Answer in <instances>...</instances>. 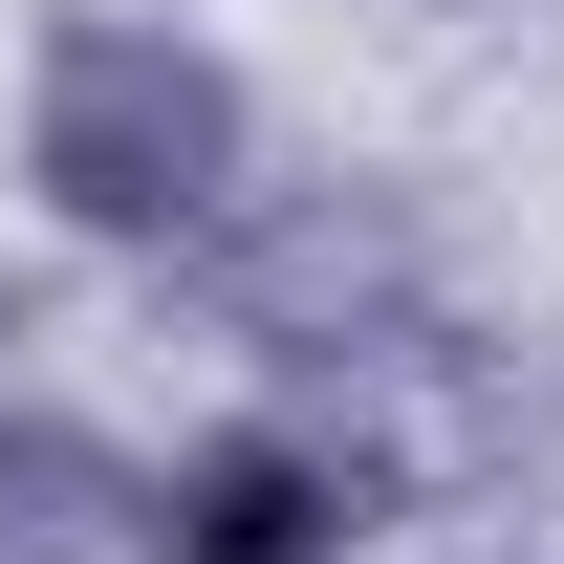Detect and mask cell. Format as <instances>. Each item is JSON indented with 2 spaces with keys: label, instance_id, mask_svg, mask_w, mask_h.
Instances as JSON below:
<instances>
[{
  "label": "cell",
  "instance_id": "cell-1",
  "mask_svg": "<svg viewBox=\"0 0 564 564\" xmlns=\"http://www.w3.org/2000/svg\"><path fill=\"white\" fill-rule=\"evenodd\" d=\"M239 174H261V109H239L217 44H174V22H66V44H44V87H22V196L66 217V239L174 261V239L239 217Z\"/></svg>",
  "mask_w": 564,
  "mask_h": 564
},
{
  "label": "cell",
  "instance_id": "cell-2",
  "mask_svg": "<svg viewBox=\"0 0 564 564\" xmlns=\"http://www.w3.org/2000/svg\"><path fill=\"white\" fill-rule=\"evenodd\" d=\"M131 543L152 564H348L369 543V456L304 434V413H239V434H196V456H152Z\"/></svg>",
  "mask_w": 564,
  "mask_h": 564
},
{
  "label": "cell",
  "instance_id": "cell-3",
  "mask_svg": "<svg viewBox=\"0 0 564 564\" xmlns=\"http://www.w3.org/2000/svg\"><path fill=\"white\" fill-rule=\"evenodd\" d=\"M131 456H87V434L66 413H0V564H109V543H131Z\"/></svg>",
  "mask_w": 564,
  "mask_h": 564
}]
</instances>
